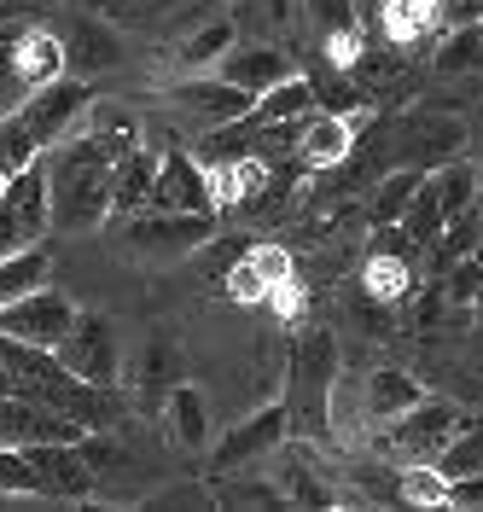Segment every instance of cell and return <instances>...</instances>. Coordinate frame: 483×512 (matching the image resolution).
<instances>
[{
  "mask_svg": "<svg viewBox=\"0 0 483 512\" xmlns=\"http://www.w3.org/2000/svg\"><path fill=\"white\" fill-rule=\"evenodd\" d=\"M47 158V216L59 233H94L111 216V158L94 140H59L41 152Z\"/></svg>",
  "mask_w": 483,
  "mask_h": 512,
  "instance_id": "6da1fadb",
  "label": "cell"
},
{
  "mask_svg": "<svg viewBox=\"0 0 483 512\" xmlns=\"http://www.w3.org/2000/svg\"><path fill=\"white\" fill-rule=\"evenodd\" d=\"M332 379H338V344H332V332L326 326H309V332H297L286 350V414L315 437L326 443L332 437V414H326V402H332Z\"/></svg>",
  "mask_w": 483,
  "mask_h": 512,
  "instance_id": "7a4b0ae2",
  "label": "cell"
},
{
  "mask_svg": "<svg viewBox=\"0 0 483 512\" xmlns=\"http://www.w3.org/2000/svg\"><path fill=\"white\" fill-rule=\"evenodd\" d=\"M466 152V123L454 117V105H414V111H402V123L390 128V158L408 163V169H443L449 158Z\"/></svg>",
  "mask_w": 483,
  "mask_h": 512,
  "instance_id": "3957f363",
  "label": "cell"
},
{
  "mask_svg": "<svg viewBox=\"0 0 483 512\" xmlns=\"http://www.w3.org/2000/svg\"><path fill=\"white\" fill-rule=\"evenodd\" d=\"M53 355L65 361V373L88 384H117L123 379V332H117V320L99 315V309H76L70 320V332L53 344Z\"/></svg>",
  "mask_w": 483,
  "mask_h": 512,
  "instance_id": "277c9868",
  "label": "cell"
},
{
  "mask_svg": "<svg viewBox=\"0 0 483 512\" xmlns=\"http://www.w3.org/2000/svg\"><path fill=\"white\" fill-rule=\"evenodd\" d=\"M123 239L140 256L175 262V256H193L198 245L216 239V216H204V210H134L129 227H123Z\"/></svg>",
  "mask_w": 483,
  "mask_h": 512,
  "instance_id": "5b68a950",
  "label": "cell"
},
{
  "mask_svg": "<svg viewBox=\"0 0 483 512\" xmlns=\"http://www.w3.org/2000/svg\"><path fill=\"white\" fill-rule=\"evenodd\" d=\"M47 227H53V216H47V163L35 158L30 169L0 181V256L41 245Z\"/></svg>",
  "mask_w": 483,
  "mask_h": 512,
  "instance_id": "8992f818",
  "label": "cell"
},
{
  "mask_svg": "<svg viewBox=\"0 0 483 512\" xmlns=\"http://www.w3.org/2000/svg\"><path fill=\"white\" fill-rule=\"evenodd\" d=\"M454 431H460V408L443 396H419L408 414H396L385 425V448L396 460H437Z\"/></svg>",
  "mask_w": 483,
  "mask_h": 512,
  "instance_id": "52a82bcc",
  "label": "cell"
},
{
  "mask_svg": "<svg viewBox=\"0 0 483 512\" xmlns=\"http://www.w3.org/2000/svg\"><path fill=\"white\" fill-rule=\"evenodd\" d=\"M82 443V437H76ZM76 443H24V460H30L35 472V489H41V501H70V507H82V501H94V466L82 460V448Z\"/></svg>",
  "mask_w": 483,
  "mask_h": 512,
  "instance_id": "ba28073f",
  "label": "cell"
},
{
  "mask_svg": "<svg viewBox=\"0 0 483 512\" xmlns=\"http://www.w3.org/2000/svg\"><path fill=\"white\" fill-rule=\"evenodd\" d=\"M181 379H187V350H181V338H175L169 326H152V332L134 344V361H129L134 402L158 414L163 396H169V384H181Z\"/></svg>",
  "mask_w": 483,
  "mask_h": 512,
  "instance_id": "9c48e42d",
  "label": "cell"
},
{
  "mask_svg": "<svg viewBox=\"0 0 483 512\" xmlns=\"http://www.w3.org/2000/svg\"><path fill=\"white\" fill-rule=\"evenodd\" d=\"M88 82L82 76H59V82H47V88H35L24 105H18V123L35 134V146L47 152V146H59L70 128L82 123V111H88Z\"/></svg>",
  "mask_w": 483,
  "mask_h": 512,
  "instance_id": "30bf717a",
  "label": "cell"
},
{
  "mask_svg": "<svg viewBox=\"0 0 483 512\" xmlns=\"http://www.w3.org/2000/svg\"><path fill=\"white\" fill-rule=\"evenodd\" d=\"M291 431V414L286 402L274 396V402H262L257 414H245L227 437H216V448H210V472H239V466H251V460H262V454H274V448L286 443Z\"/></svg>",
  "mask_w": 483,
  "mask_h": 512,
  "instance_id": "8fae6325",
  "label": "cell"
},
{
  "mask_svg": "<svg viewBox=\"0 0 483 512\" xmlns=\"http://www.w3.org/2000/svg\"><path fill=\"white\" fill-rule=\"evenodd\" d=\"M70 320H76V303H70L65 291L41 286L30 297H18V303H6L0 309V332H12V338H24V344H59L70 332Z\"/></svg>",
  "mask_w": 483,
  "mask_h": 512,
  "instance_id": "7c38bea8",
  "label": "cell"
},
{
  "mask_svg": "<svg viewBox=\"0 0 483 512\" xmlns=\"http://www.w3.org/2000/svg\"><path fill=\"white\" fill-rule=\"evenodd\" d=\"M76 437H82V425L65 419L59 408H47L35 396H18V390L0 396V443L24 448V443H76Z\"/></svg>",
  "mask_w": 483,
  "mask_h": 512,
  "instance_id": "4fadbf2b",
  "label": "cell"
},
{
  "mask_svg": "<svg viewBox=\"0 0 483 512\" xmlns=\"http://www.w3.org/2000/svg\"><path fill=\"white\" fill-rule=\"evenodd\" d=\"M361 128H367L361 111H309L291 152L303 158V169H332V163H344L355 152V134Z\"/></svg>",
  "mask_w": 483,
  "mask_h": 512,
  "instance_id": "5bb4252c",
  "label": "cell"
},
{
  "mask_svg": "<svg viewBox=\"0 0 483 512\" xmlns=\"http://www.w3.org/2000/svg\"><path fill=\"white\" fill-rule=\"evenodd\" d=\"M59 41H65V70L70 76H105L111 64L123 59V35L111 30V18H99V12H76L65 30H59Z\"/></svg>",
  "mask_w": 483,
  "mask_h": 512,
  "instance_id": "9a60e30c",
  "label": "cell"
},
{
  "mask_svg": "<svg viewBox=\"0 0 483 512\" xmlns=\"http://www.w3.org/2000/svg\"><path fill=\"white\" fill-rule=\"evenodd\" d=\"M12 76H18V94H24V99H30L35 88H47V82L70 76V70H65V41H59V30H47V24H24V18H18ZM24 99H18V105H24Z\"/></svg>",
  "mask_w": 483,
  "mask_h": 512,
  "instance_id": "2e32d148",
  "label": "cell"
},
{
  "mask_svg": "<svg viewBox=\"0 0 483 512\" xmlns=\"http://www.w3.org/2000/svg\"><path fill=\"white\" fill-rule=\"evenodd\" d=\"M146 210H204L216 216V198H210V175L193 152H169L158 158V181H152V204Z\"/></svg>",
  "mask_w": 483,
  "mask_h": 512,
  "instance_id": "e0dca14e",
  "label": "cell"
},
{
  "mask_svg": "<svg viewBox=\"0 0 483 512\" xmlns=\"http://www.w3.org/2000/svg\"><path fill=\"white\" fill-rule=\"evenodd\" d=\"M297 64L286 59V47H268V41H233L222 59H216V76H227L233 88H245V94L257 99L262 88H274V82H286Z\"/></svg>",
  "mask_w": 483,
  "mask_h": 512,
  "instance_id": "ac0fdd59",
  "label": "cell"
},
{
  "mask_svg": "<svg viewBox=\"0 0 483 512\" xmlns=\"http://www.w3.org/2000/svg\"><path fill=\"white\" fill-rule=\"evenodd\" d=\"M297 280V268H291L286 251H274V245H257V251H245L233 268H227V297L233 303H262V297H274L280 286Z\"/></svg>",
  "mask_w": 483,
  "mask_h": 512,
  "instance_id": "d6986e66",
  "label": "cell"
},
{
  "mask_svg": "<svg viewBox=\"0 0 483 512\" xmlns=\"http://www.w3.org/2000/svg\"><path fill=\"white\" fill-rule=\"evenodd\" d=\"M169 99L175 105H187V111H198L204 123H233V117H245L251 111V94L245 88H233L227 76H216V70H198V76H181L175 88H169Z\"/></svg>",
  "mask_w": 483,
  "mask_h": 512,
  "instance_id": "ffe728a7",
  "label": "cell"
},
{
  "mask_svg": "<svg viewBox=\"0 0 483 512\" xmlns=\"http://www.w3.org/2000/svg\"><path fill=\"white\" fill-rule=\"evenodd\" d=\"M163 431H169V443L187 448V454H198V448L210 443V402H204V390L198 384H169V396H163Z\"/></svg>",
  "mask_w": 483,
  "mask_h": 512,
  "instance_id": "44dd1931",
  "label": "cell"
},
{
  "mask_svg": "<svg viewBox=\"0 0 483 512\" xmlns=\"http://www.w3.org/2000/svg\"><path fill=\"white\" fill-rule=\"evenodd\" d=\"M419 396H425V384H419L408 367H373V373L361 379V419L390 425L396 414H408Z\"/></svg>",
  "mask_w": 483,
  "mask_h": 512,
  "instance_id": "7402d4cb",
  "label": "cell"
},
{
  "mask_svg": "<svg viewBox=\"0 0 483 512\" xmlns=\"http://www.w3.org/2000/svg\"><path fill=\"white\" fill-rule=\"evenodd\" d=\"M227 47H233V18L204 12V18H193V24L181 30V41H175V70H181V76L216 70V59H222Z\"/></svg>",
  "mask_w": 483,
  "mask_h": 512,
  "instance_id": "603a6c76",
  "label": "cell"
},
{
  "mask_svg": "<svg viewBox=\"0 0 483 512\" xmlns=\"http://www.w3.org/2000/svg\"><path fill=\"white\" fill-rule=\"evenodd\" d=\"M152 181H158V152L134 146L111 163V216H134L152 204Z\"/></svg>",
  "mask_w": 483,
  "mask_h": 512,
  "instance_id": "cb8c5ba5",
  "label": "cell"
},
{
  "mask_svg": "<svg viewBox=\"0 0 483 512\" xmlns=\"http://www.w3.org/2000/svg\"><path fill=\"white\" fill-rule=\"evenodd\" d=\"M274 483H280V495H286L291 507H338V495L326 489L321 466L303 454V448L280 443V466H274Z\"/></svg>",
  "mask_w": 483,
  "mask_h": 512,
  "instance_id": "d4e9b609",
  "label": "cell"
},
{
  "mask_svg": "<svg viewBox=\"0 0 483 512\" xmlns=\"http://www.w3.org/2000/svg\"><path fill=\"white\" fill-rule=\"evenodd\" d=\"M309 111H321L315 105V88H309V76H297L291 70L286 82H274V88H262L257 99H251V123H303Z\"/></svg>",
  "mask_w": 483,
  "mask_h": 512,
  "instance_id": "484cf974",
  "label": "cell"
},
{
  "mask_svg": "<svg viewBox=\"0 0 483 512\" xmlns=\"http://www.w3.org/2000/svg\"><path fill=\"white\" fill-rule=\"evenodd\" d=\"M82 117H88V140H94L111 163L140 146V123H134L117 99H88V111H82Z\"/></svg>",
  "mask_w": 483,
  "mask_h": 512,
  "instance_id": "4316f807",
  "label": "cell"
},
{
  "mask_svg": "<svg viewBox=\"0 0 483 512\" xmlns=\"http://www.w3.org/2000/svg\"><path fill=\"white\" fill-rule=\"evenodd\" d=\"M41 286H53V256L41 251V245H24V251L0 256V309L18 303V297H30V291H41Z\"/></svg>",
  "mask_w": 483,
  "mask_h": 512,
  "instance_id": "83f0119b",
  "label": "cell"
},
{
  "mask_svg": "<svg viewBox=\"0 0 483 512\" xmlns=\"http://www.w3.org/2000/svg\"><path fill=\"white\" fill-rule=\"evenodd\" d=\"M419 181H425V169H408V163H390L385 175L373 181V192H367V222H373V227L402 222V210H408V198L419 192Z\"/></svg>",
  "mask_w": 483,
  "mask_h": 512,
  "instance_id": "f1b7e54d",
  "label": "cell"
},
{
  "mask_svg": "<svg viewBox=\"0 0 483 512\" xmlns=\"http://www.w3.org/2000/svg\"><path fill=\"white\" fill-rule=\"evenodd\" d=\"M355 286L367 291V297H379V303H390V309H402L408 291H414V262L408 256H390V251H373Z\"/></svg>",
  "mask_w": 483,
  "mask_h": 512,
  "instance_id": "f546056e",
  "label": "cell"
},
{
  "mask_svg": "<svg viewBox=\"0 0 483 512\" xmlns=\"http://www.w3.org/2000/svg\"><path fill=\"white\" fill-rule=\"evenodd\" d=\"M396 489H402V507H443L449 501V472L437 460H402Z\"/></svg>",
  "mask_w": 483,
  "mask_h": 512,
  "instance_id": "4dcf8cb0",
  "label": "cell"
},
{
  "mask_svg": "<svg viewBox=\"0 0 483 512\" xmlns=\"http://www.w3.org/2000/svg\"><path fill=\"white\" fill-rule=\"evenodd\" d=\"M431 64H437L443 76H466V70H478L483 64V24H454V30H443Z\"/></svg>",
  "mask_w": 483,
  "mask_h": 512,
  "instance_id": "1f68e13d",
  "label": "cell"
},
{
  "mask_svg": "<svg viewBox=\"0 0 483 512\" xmlns=\"http://www.w3.org/2000/svg\"><path fill=\"white\" fill-rule=\"evenodd\" d=\"M309 88H315V105H321V111H361V105H367L361 88H355V76L344 70V64H332V59H315Z\"/></svg>",
  "mask_w": 483,
  "mask_h": 512,
  "instance_id": "d6a6232c",
  "label": "cell"
},
{
  "mask_svg": "<svg viewBox=\"0 0 483 512\" xmlns=\"http://www.w3.org/2000/svg\"><path fill=\"white\" fill-rule=\"evenodd\" d=\"M210 478L222 483V489H210L216 507H286L274 478H227V472H210Z\"/></svg>",
  "mask_w": 483,
  "mask_h": 512,
  "instance_id": "836d02e7",
  "label": "cell"
},
{
  "mask_svg": "<svg viewBox=\"0 0 483 512\" xmlns=\"http://www.w3.org/2000/svg\"><path fill=\"white\" fill-rule=\"evenodd\" d=\"M41 158V146H35V134L18 123V111H0V181L6 175H18V169H30Z\"/></svg>",
  "mask_w": 483,
  "mask_h": 512,
  "instance_id": "e575fe53",
  "label": "cell"
},
{
  "mask_svg": "<svg viewBox=\"0 0 483 512\" xmlns=\"http://www.w3.org/2000/svg\"><path fill=\"white\" fill-rule=\"evenodd\" d=\"M0 501H41L24 448H12V443H0Z\"/></svg>",
  "mask_w": 483,
  "mask_h": 512,
  "instance_id": "d590c367",
  "label": "cell"
},
{
  "mask_svg": "<svg viewBox=\"0 0 483 512\" xmlns=\"http://www.w3.org/2000/svg\"><path fill=\"white\" fill-rule=\"evenodd\" d=\"M437 466L449 472V478H466V472H483V425L478 431H454L443 454H437Z\"/></svg>",
  "mask_w": 483,
  "mask_h": 512,
  "instance_id": "8d00e7d4",
  "label": "cell"
},
{
  "mask_svg": "<svg viewBox=\"0 0 483 512\" xmlns=\"http://www.w3.org/2000/svg\"><path fill=\"white\" fill-rule=\"evenodd\" d=\"M140 507H146V512H198V507H216V495H210L204 483H175V489L146 495Z\"/></svg>",
  "mask_w": 483,
  "mask_h": 512,
  "instance_id": "74e56055",
  "label": "cell"
},
{
  "mask_svg": "<svg viewBox=\"0 0 483 512\" xmlns=\"http://www.w3.org/2000/svg\"><path fill=\"white\" fill-rule=\"evenodd\" d=\"M355 483H367L361 489V501H402V489H396V472H379V466H355Z\"/></svg>",
  "mask_w": 483,
  "mask_h": 512,
  "instance_id": "f35d334b",
  "label": "cell"
},
{
  "mask_svg": "<svg viewBox=\"0 0 483 512\" xmlns=\"http://www.w3.org/2000/svg\"><path fill=\"white\" fill-rule=\"evenodd\" d=\"M454 512H483V472H466V478H449V501Z\"/></svg>",
  "mask_w": 483,
  "mask_h": 512,
  "instance_id": "ab89813d",
  "label": "cell"
},
{
  "mask_svg": "<svg viewBox=\"0 0 483 512\" xmlns=\"http://www.w3.org/2000/svg\"><path fill=\"white\" fill-rule=\"evenodd\" d=\"M47 12V0H0V18L6 24H18V18H41Z\"/></svg>",
  "mask_w": 483,
  "mask_h": 512,
  "instance_id": "60d3db41",
  "label": "cell"
},
{
  "mask_svg": "<svg viewBox=\"0 0 483 512\" xmlns=\"http://www.w3.org/2000/svg\"><path fill=\"white\" fill-rule=\"evenodd\" d=\"M262 12H268V24H291V0H262Z\"/></svg>",
  "mask_w": 483,
  "mask_h": 512,
  "instance_id": "b9f144b4",
  "label": "cell"
},
{
  "mask_svg": "<svg viewBox=\"0 0 483 512\" xmlns=\"http://www.w3.org/2000/svg\"><path fill=\"white\" fill-rule=\"evenodd\" d=\"M478 262H483V192H478Z\"/></svg>",
  "mask_w": 483,
  "mask_h": 512,
  "instance_id": "7bdbcfd3",
  "label": "cell"
},
{
  "mask_svg": "<svg viewBox=\"0 0 483 512\" xmlns=\"http://www.w3.org/2000/svg\"><path fill=\"white\" fill-rule=\"evenodd\" d=\"M6 390H12V379H6V367H0V396H6Z\"/></svg>",
  "mask_w": 483,
  "mask_h": 512,
  "instance_id": "ee69618b",
  "label": "cell"
},
{
  "mask_svg": "<svg viewBox=\"0 0 483 512\" xmlns=\"http://www.w3.org/2000/svg\"><path fill=\"white\" fill-rule=\"evenodd\" d=\"M478 175H483V140H478Z\"/></svg>",
  "mask_w": 483,
  "mask_h": 512,
  "instance_id": "f6af8a7d",
  "label": "cell"
}]
</instances>
